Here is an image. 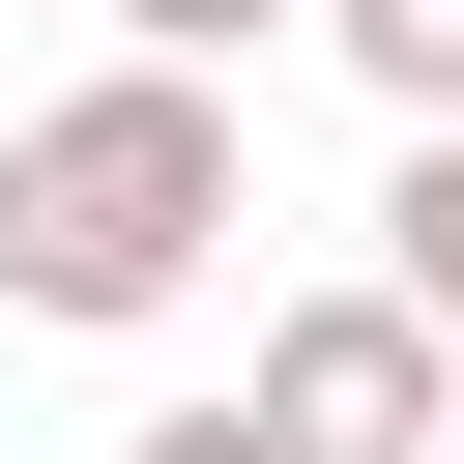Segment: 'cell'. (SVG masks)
Listing matches in <instances>:
<instances>
[{
	"instance_id": "obj_2",
	"label": "cell",
	"mask_w": 464,
	"mask_h": 464,
	"mask_svg": "<svg viewBox=\"0 0 464 464\" xmlns=\"http://www.w3.org/2000/svg\"><path fill=\"white\" fill-rule=\"evenodd\" d=\"M232 406H261L290 464H464V319H435V290H290V319L232 348Z\"/></svg>"
},
{
	"instance_id": "obj_4",
	"label": "cell",
	"mask_w": 464,
	"mask_h": 464,
	"mask_svg": "<svg viewBox=\"0 0 464 464\" xmlns=\"http://www.w3.org/2000/svg\"><path fill=\"white\" fill-rule=\"evenodd\" d=\"M377 290H435V319H464V145H406V203H377Z\"/></svg>"
},
{
	"instance_id": "obj_1",
	"label": "cell",
	"mask_w": 464,
	"mask_h": 464,
	"mask_svg": "<svg viewBox=\"0 0 464 464\" xmlns=\"http://www.w3.org/2000/svg\"><path fill=\"white\" fill-rule=\"evenodd\" d=\"M232 232H261V203H232V87H203V58H87L58 116H0V319L145 348Z\"/></svg>"
},
{
	"instance_id": "obj_3",
	"label": "cell",
	"mask_w": 464,
	"mask_h": 464,
	"mask_svg": "<svg viewBox=\"0 0 464 464\" xmlns=\"http://www.w3.org/2000/svg\"><path fill=\"white\" fill-rule=\"evenodd\" d=\"M319 58H348L406 145H464V0H319Z\"/></svg>"
},
{
	"instance_id": "obj_6",
	"label": "cell",
	"mask_w": 464,
	"mask_h": 464,
	"mask_svg": "<svg viewBox=\"0 0 464 464\" xmlns=\"http://www.w3.org/2000/svg\"><path fill=\"white\" fill-rule=\"evenodd\" d=\"M116 464H290V435H261V406H145Z\"/></svg>"
},
{
	"instance_id": "obj_5",
	"label": "cell",
	"mask_w": 464,
	"mask_h": 464,
	"mask_svg": "<svg viewBox=\"0 0 464 464\" xmlns=\"http://www.w3.org/2000/svg\"><path fill=\"white\" fill-rule=\"evenodd\" d=\"M261 29H319V0H116V58H261Z\"/></svg>"
}]
</instances>
